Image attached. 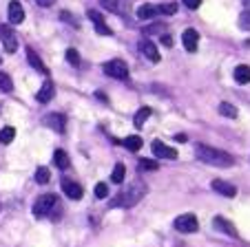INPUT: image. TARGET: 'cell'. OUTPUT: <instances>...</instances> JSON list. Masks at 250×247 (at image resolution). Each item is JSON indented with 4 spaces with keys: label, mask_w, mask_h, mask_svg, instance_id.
Wrapping results in <instances>:
<instances>
[{
    "label": "cell",
    "mask_w": 250,
    "mask_h": 247,
    "mask_svg": "<svg viewBox=\"0 0 250 247\" xmlns=\"http://www.w3.org/2000/svg\"><path fill=\"white\" fill-rule=\"evenodd\" d=\"M44 126H49L56 133H64L66 131V117L60 113H51V115L44 117Z\"/></svg>",
    "instance_id": "obj_9"
},
{
    "label": "cell",
    "mask_w": 250,
    "mask_h": 247,
    "mask_svg": "<svg viewBox=\"0 0 250 247\" xmlns=\"http://www.w3.org/2000/svg\"><path fill=\"white\" fill-rule=\"evenodd\" d=\"M62 192H64L69 199H73V201H80L82 199V186L80 183H76V181H69V179H62Z\"/></svg>",
    "instance_id": "obj_12"
},
{
    "label": "cell",
    "mask_w": 250,
    "mask_h": 247,
    "mask_svg": "<svg viewBox=\"0 0 250 247\" xmlns=\"http://www.w3.org/2000/svg\"><path fill=\"white\" fill-rule=\"evenodd\" d=\"M100 5L106 11L118 14V16H126L128 11H131V2H128V0H100Z\"/></svg>",
    "instance_id": "obj_7"
},
{
    "label": "cell",
    "mask_w": 250,
    "mask_h": 247,
    "mask_svg": "<svg viewBox=\"0 0 250 247\" xmlns=\"http://www.w3.org/2000/svg\"><path fill=\"white\" fill-rule=\"evenodd\" d=\"M53 161H56V166H58L60 170H66V168H69V154H66L64 150H60V148L53 152Z\"/></svg>",
    "instance_id": "obj_21"
},
{
    "label": "cell",
    "mask_w": 250,
    "mask_h": 247,
    "mask_svg": "<svg viewBox=\"0 0 250 247\" xmlns=\"http://www.w3.org/2000/svg\"><path fill=\"white\" fill-rule=\"evenodd\" d=\"M157 14H160L157 5H142L140 9H137V18L140 20H151V18H155Z\"/></svg>",
    "instance_id": "obj_20"
},
{
    "label": "cell",
    "mask_w": 250,
    "mask_h": 247,
    "mask_svg": "<svg viewBox=\"0 0 250 247\" xmlns=\"http://www.w3.org/2000/svg\"><path fill=\"white\" fill-rule=\"evenodd\" d=\"M60 18H62V20H64V22H71V24H78V22H76V18H73V16H71V14H69V11H62V14H60Z\"/></svg>",
    "instance_id": "obj_36"
},
{
    "label": "cell",
    "mask_w": 250,
    "mask_h": 247,
    "mask_svg": "<svg viewBox=\"0 0 250 247\" xmlns=\"http://www.w3.org/2000/svg\"><path fill=\"white\" fill-rule=\"evenodd\" d=\"M235 82L237 84H250V66L239 64L235 69Z\"/></svg>",
    "instance_id": "obj_19"
},
{
    "label": "cell",
    "mask_w": 250,
    "mask_h": 247,
    "mask_svg": "<svg viewBox=\"0 0 250 247\" xmlns=\"http://www.w3.org/2000/svg\"><path fill=\"white\" fill-rule=\"evenodd\" d=\"M148 117H151V108L144 106V108H140V111L135 113V117H133V124L140 128V126H144V121H146Z\"/></svg>",
    "instance_id": "obj_23"
},
{
    "label": "cell",
    "mask_w": 250,
    "mask_h": 247,
    "mask_svg": "<svg viewBox=\"0 0 250 247\" xmlns=\"http://www.w3.org/2000/svg\"><path fill=\"white\" fill-rule=\"evenodd\" d=\"M195 154H197L199 161L208 163V166H217V168H230L235 163L232 154H228L226 150L212 148L208 144H195Z\"/></svg>",
    "instance_id": "obj_1"
},
{
    "label": "cell",
    "mask_w": 250,
    "mask_h": 247,
    "mask_svg": "<svg viewBox=\"0 0 250 247\" xmlns=\"http://www.w3.org/2000/svg\"><path fill=\"white\" fill-rule=\"evenodd\" d=\"M188 9H199V5H202V0H182Z\"/></svg>",
    "instance_id": "obj_35"
},
{
    "label": "cell",
    "mask_w": 250,
    "mask_h": 247,
    "mask_svg": "<svg viewBox=\"0 0 250 247\" xmlns=\"http://www.w3.org/2000/svg\"><path fill=\"white\" fill-rule=\"evenodd\" d=\"M239 27L246 29V31H250V9H246L244 14L239 16Z\"/></svg>",
    "instance_id": "obj_33"
},
{
    "label": "cell",
    "mask_w": 250,
    "mask_h": 247,
    "mask_svg": "<svg viewBox=\"0 0 250 247\" xmlns=\"http://www.w3.org/2000/svg\"><path fill=\"white\" fill-rule=\"evenodd\" d=\"M33 214L38 216V219H42V216H49V219L58 221L62 216V205L60 201H58L56 194H42L36 199V203H33Z\"/></svg>",
    "instance_id": "obj_3"
},
{
    "label": "cell",
    "mask_w": 250,
    "mask_h": 247,
    "mask_svg": "<svg viewBox=\"0 0 250 247\" xmlns=\"http://www.w3.org/2000/svg\"><path fill=\"white\" fill-rule=\"evenodd\" d=\"M157 11H160V14H164V16H173L175 11H177V5H175V2H168V5H160V7H157Z\"/></svg>",
    "instance_id": "obj_31"
},
{
    "label": "cell",
    "mask_w": 250,
    "mask_h": 247,
    "mask_svg": "<svg viewBox=\"0 0 250 247\" xmlns=\"http://www.w3.org/2000/svg\"><path fill=\"white\" fill-rule=\"evenodd\" d=\"M151 150H153V154H157L160 159H177V150L170 148V146H166L164 141H160V139L153 141Z\"/></svg>",
    "instance_id": "obj_8"
},
{
    "label": "cell",
    "mask_w": 250,
    "mask_h": 247,
    "mask_svg": "<svg viewBox=\"0 0 250 247\" xmlns=\"http://www.w3.org/2000/svg\"><path fill=\"white\" fill-rule=\"evenodd\" d=\"M0 62H2V57H0Z\"/></svg>",
    "instance_id": "obj_40"
},
{
    "label": "cell",
    "mask_w": 250,
    "mask_h": 247,
    "mask_svg": "<svg viewBox=\"0 0 250 247\" xmlns=\"http://www.w3.org/2000/svg\"><path fill=\"white\" fill-rule=\"evenodd\" d=\"M36 2H38L40 7H51L53 2H56V0H36Z\"/></svg>",
    "instance_id": "obj_37"
},
{
    "label": "cell",
    "mask_w": 250,
    "mask_h": 247,
    "mask_svg": "<svg viewBox=\"0 0 250 247\" xmlns=\"http://www.w3.org/2000/svg\"><path fill=\"white\" fill-rule=\"evenodd\" d=\"M7 16H9V22L11 24H22L24 22V9H22V5H20L18 0H11V2H9Z\"/></svg>",
    "instance_id": "obj_13"
},
{
    "label": "cell",
    "mask_w": 250,
    "mask_h": 247,
    "mask_svg": "<svg viewBox=\"0 0 250 247\" xmlns=\"http://www.w3.org/2000/svg\"><path fill=\"white\" fill-rule=\"evenodd\" d=\"M86 16H89L91 20H93V24H95V31H98L100 36H111V33H113V29H111L109 24L104 22V18H102V14H100V11L91 9Z\"/></svg>",
    "instance_id": "obj_11"
},
{
    "label": "cell",
    "mask_w": 250,
    "mask_h": 247,
    "mask_svg": "<svg viewBox=\"0 0 250 247\" xmlns=\"http://www.w3.org/2000/svg\"><path fill=\"white\" fill-rule=\"evenodd\" d=\"M27 62L33 66V69L38 71V73H42V75H47L49 71H47V66L42 64V60H40V56L36 51H33V47H27Z\"/></svg>",
    "instance_id": "obj_16"
},
{
    "label": "cell",
    "mask_w": 250,
    "mask_h": 247,
    "mask_svg": "<svg viewBox=\"0 0 250 247\" xmlns=\"http://www.w3.org/2000/svg\"><path fill=\"white\" fill-rule=\"evenodd\" d=\"M124 174H126V168H124V163H115L113 172H111V181H113V183H122V181H124Z\"/></svg>",
    "instance_id": "obj_24"
},
{
    "label": "cell",
    "mask_w": 250,
    "mask_h": 247,
    "mask_svg": "<svg viewBox=\"0 0 250 247\" xmlns=\"http://www.w3.org/2000/svg\"><path fill=\"white\" fill-rule=\"evenodd\" d=\"M16 137V128L14 126H5L0 131V144H11Z\"/></svg>",
    "instance_id": "obj_25"
},
{
    "label": "cell",
    "mask_w": 250,
    "mask_h": 247,
    "mask_svg": "<svg viewBox=\"0 0 250 247\" xmlns=\"http://www.w3.org/2000/svg\"><path fill=\"white\" fill-rule=\"evenodd\" d=\"M219 115L235 119V117H237V108L232 106V104H228V102H222V104H219Z\"/></svg>",
    "instance_id": "obj_26"
},
{
    "label": "cell",
    "mask_w": 250,
    "mask_h": 247,
    "mask_svg": "<svg viewBox=\"0 0 250 247\" xmlns=\"http://www.w3.org/2000/svg\"><path fill=\"white\" fill-rule=\"evenodd\" d=\"M66 62H71L73 66H80L82 60H80V53L76 49H66Z\"/></svg>",
    "instance_id": "obj_29"
},
{
    "label": "cell",
    "mask_w": 250,
    "mask_h": 247,
    "mask_svg": "<svg viewBox=\"0 0 250 247\" xmlns=\"http://www.w3.org/2000/svg\"><path fill=\"white\" fill-rule=\"evenodd\" d=\"M162 42H164L166 47H170V44H173V40H170V36H166V33H164V36H162Z\"/></svg>",
    "instance_id": "obj_38"
},
{
    "label": "cell",
    "mask_w": 250,
    "mask_h": 247,
    "mask_svg": "<svg viewBox=\"0 0 250 247\" xmlns=\"http://www.w3.org/2000/svg\"><path fill=\"white\" fill-rule=\"evenodd\" d=\"M0 40H2V47L7 53H16L18 49V36L9 24H0Z\"/></svg>",
    "instance_id": "obj_6"
},
{
    "label": "cell",
    "mask_w": 250,
    "mask_h": 247,
    "mask_svg": "<svg viewBox=\"0 0 250 247\" xmlns=\"http://www.w3.org/2000/svg\"><path fill=\"white\" fill-rule=\"evenodd\" d=\"M53 95H56V86H53L51 82H44V84L40 86V91L36 93V99H38L40 104H47L53 99Z\"/></svg>",
    "instance_id": "obj_15"
},
{
    "label": "cell",
    "mask_w": 250,
    "mask_h": 247,
    "mask_svg": "<svg viewBox=\"0 0 250 247\" xmlns=\"http://www.w3.org/2000/svg\"><path fill=\"white\" fill-rule=\"evenodd\" d=\"M104 73L109 75V77H115V79H126L128 77V66L126 62L122 60H109V62H104Z\"/></svg>",
    "instance_id": "obj_5"
},
{
    "label": "cell",
    "mask_w": 250,
    "mask_h": 247,
    "mask_svg": "<svg viewBox=\"0 0 250 247\" xmlns=\"http://www.w3.org/2000/svg\"><path fill=\"white\" fill-rule=\"evenodd\" d=\"M146 194V183L144 181H133L120 192L115 199H111V208H133L137 205Z\"/></svg>",
    "instance_id": "obj_2"
},
{
    "label": "cell",
    "mask_w": 250,
    "mask_h": 247,
    "mask_svg": "<svg viewBox=\"0 0 250 247\" xmlns=\"http://www.w3.org/2000/svg\"><path fill=\"white\" fill-rule=\"evenodd\" d=\"M173 225H175V229L182 232V234H193V232L199 229V221H197L195 214H180L177 219H175Z\"/></svg>",
    "instance_id": "obj_4"
},
{
    "label": "cell",
    "mask_w": 250,
    "mask_h": 247,
    "mask_svg": "<svg viewBox=\"0 0 250 247\" xmlns=\"http://www.w3.org/2000/svg\"><path fill=\"white\" fill-rule=\"evenodd\" d=\"M49 179H51V172H49L47 168H42V166H40V168L36 170V181H38L40 186H44V183H49Z\"/></svg>",
    "instance_id": "obj_28"
},
{
    "label": "cell",
    "mask_w": 250,
    "mask_h": 247,
    "mask_svg": "<svg viewBox=\"0 0 250 247\" xmlns=\"http://www.w3.org/2000/svg\"><path fill=\"white\" fill-rule=\"evenodd\" d=\"M164 29H166V27H164L162 22H160V24L155 22V24H151V27H144V33H146V36H148V33H162Z\"/></svg>",
    "instance_id": "obj_34"
},
{
    "label": "cell",
    "mask_w": 250,
    "mask_h": 247,
    "mask_svg": "<svg viewBox=\"0 0 250 247\" xmlns=\"http://www.w3.org/2000/svg\"><path fill=\"white\" fill-rule=\"evenodd\" d=\"M244 5H246V7H248V9H250V0H244Z\"/></svg>",
    "instance_id": "obj_39"
},
{
    "label": "cell",
    "mask_w": 250,
    "mask_h": 247,
    "mask_svg": "<svg viewBox=\"0 0 250 247\" xmlns=\"http://www.w3.org/2000/svg\"><path fill=\"white\" fill-rule=\"evenodd\" d=\"M137 168L140 170H157V161H151V159H140Z\"/></svg>",
    "instance_id": "obj_30"
},
{
    "label": "cell",
    "mask_w": 250,
    "mask_h": 247,
    "mask_svg": "<svg viewBox=\"0 0 250 247\" xmlns=\"http://www.w3.org/2000/svg\"><path fill=\"white\" fill-rule=\"evenodd\" d=\"M0 91L2 93H11L14 91V82H11L9 73H0Z\"/></svg>",
    "instance_id": "obj_27"
},
{
    "label": "cell",
    "mask_w": 250,
    "mask_h": 247,
    "mask_svg": "<svg viewBox=\"0 0 250 247\" xmlns=\"http://www.w3.org/2000/svg\"><path fill=\"white\" fill-rule=\"evenodd\" d=\"M210 188H212L215 192H219L222 196H228V199H232V196L237 194V188L232 186V183L224 181V179H215V181L210 183Z\"/></svg>",
    "instance_id": "obj_14"
},
{
    "label": "cell",
    "mask_w": 250,
    "mask_h": 247,
    "mask_svg": "<svg viewBox=\"0 0 250 247\" xmlns=\"http://www.w3.org/2000/svg\"><path fill=\"white\" fill-rule=\"evenodd\" d=\"M140 51L144 53V56H146L151 62H160V51H157V47L151 42V40H142V42H140Z\"/></svg>",
    "instance_id": "obj_17"
},
{
    "label": "cell",
    "mask_w": 250,
    "mask_h": 247,
    "mask_svg": "<svg viewBox=\"0 0 250 247\" xmlns=\"http://www.w3.org/2000/svg\"><path fill=\"white\" fill-rule=\"evenodd\" d=\"M182 42H184V49L188 53H195L199 47V33L195 31V29H186L184 33H182Z\"/></svg>",
    "instance_id": "obj_10"
},
{
    "label": "cell",
    "mask_w": 250,
    "mask_h": 247,
    "mask_svg": "<svg viewBox=\"0 0 250 247\" xmlns=\"http://www.w3.org/2000/svg\"><path fill=\"white\" fill-rule=\"evenodd\" d=\"M122 146H124L126 150H131V152H137V150L142 148V137H137V135L126 137V139L122 141Z\"/></svg>",
    "instance_id": "obj_22"
},
{
    "label": "cell",
    "mask_w": 250,
    "mask_h": 247,
    "mask_svg": "<svg viewBox=\"0 0 250 247\" xmlns=\"http://www.w3.org/2000/svg\"><path fill=\"white\" fill-rule=\"evenodd\" d=\"M215 228L217 229H222L224 234H228V236H232V238H237L239 236V232H237V228L230 223V221H226L224 216H215Z\"/></svg>",
    "instance_id": "obj_18"
},
{
    "label": "cell",
    "mask_w": 250,
    "mask_h": 247,
    "mask_svg": "<svg viewBox=\"0 0 250 247\" xmlns=\"http://www.w3.org/2000/svg\"><path fill=\"white\" fill-rule=\"evenodd\" d=\"M95 196H98V199H106V196H109V186H106V183H98V186H95Z\"/></svg>",
    "instance_id": "obj_32"
}]
</instances>
